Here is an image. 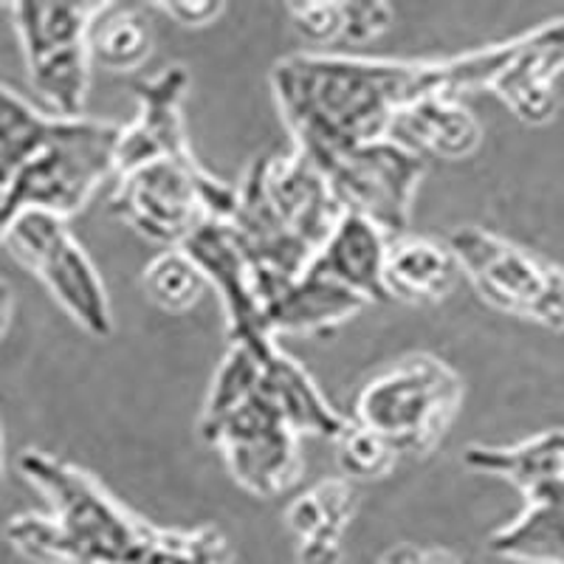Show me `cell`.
Listing matches in <instances>:
<instances>
[{
    "mask_svg": "<svg viewBox=\"0 0 564 564\" xmlns=\"http://www.w3.org/2000/svg\"><path fill=\"white\" fill-rule=\"evenodd\" d=\"M3 480H7V455H3V432H0V488Z\"/></svg>",
    "mask_w": 564,
    "mask_h": 564,
    "instance_id": "32",
    "label": "cell"
},
{
    "mask_svg": "<svg viewBox=\"0 0 564 564\" xmlns=\"http://www.w3.org/2000/svg\"><path fill=\"white\" fill-rule=\"evenodd\" d=\"M449 249L491 308L564 334L562 265L480 226L457 229Z\"/></svg>",
    "mask_w": 564,
    "mask_h": 564,
    "instance_id": "8",
    "label": "cell"
},
{
    "mask_svg": "<svg viewBox=\"0 0 564 564\" xmlns=\"http://www.w3.org/2000/svg\"><path fill=\"white\" fill-rule=\"evenodd\" d=\"M0 240L83 330L97 339L113 334L108 289L63 218L48 212H20Z\"/></svg>",
    "mask_w": 564,
    "mask_h": 564,
    "instance_id": "10",
    "label": "cell"
},
{
    "mask_svg": "<svg viewBox=\"0 0 564 564\" xmlns=\"http://www.w3.org/2000/svg\"><path fill=\"white\" fill-rule=\"evenodd\" d=\"M341 215L325 173L300 150L251 161L229 226L254 269L260 302L308 271Z\"/></svg>",
    "mask_w": 564,
    "mask_h": 564,
    "instance_id": "3",
    "label": "cell"
},
{
    "mask_svg": "<svg viewBox=\"0 0 564 564\" xmlns=\"http://www.w3.org/2000/svg\"><path fill=\"white\" fill-rule=\"evenodd\" d=\"M381 564H466L457 553L430 545H395L381 556Z\"/></svg>",
    "mask_w": 564,
    "mask_h": 564,
    "instance_id": "29",
    "label": "cell"
},
{
    "mask_svg": "<svg viewBox=\"0 0 564 564\" xmlns=\"http://www.w3.org/2000/svg\"><path fill=\"white\" fill-rule=\"evenodd\" d=\"M122 124L102 119H57L43 148L3 189V212L12 224L20 212H48L70 218L85 209L105 178L116 175Z\"/></svg>",
    "mask_w": 564,
    "mask_h": 564,
    "instance_id": "6",
    "label": "cell"
},
{
    "mask_svg": "<svg viewBox=\"0 0 564 564\" xmlns=\"http://www.w3.org/2000/svg\"><path fill=\"white\" fill-rule=\"evenodd\" d=\"M238 204V186L215 178L200 161L159 159L119 175L110 195V212L133 226L148 240L170 249L184 240L204 220H229Z\"/></svg>",
    "mask_w": 564,
    "mask_h": 564,
    "instance_id": "7",
    "label": "cell"
},
{
    "mask_svg": "<svg viewBox=\"0 0 564 564\" xmlns=\"http://www.w3.org/2000/svg\"><path fill=\"white\" fill-rule=\"evenodd\" d=\"M257 352H260V384L291 430L296 435H319L336 441L347 426V417L327 404L305 367L291 359L276 341L260 347Z\"/></svg>",
    "mask_w": 564,
    "mask_h": 564,
    "instance_id": "19",
    "label": "cell"
},
{
    "mask_svg": "<svg viewBox=\"0 0 564 564\" xmlns=\"http://www.w3.org/2000/svg\"><path fill=\"white\" fill-rule=\"evenodd\" d=\"M178 249L193 257V263L200 269L206 285H212L215 294L220 296L226 314V334H229L231 345L254 347L257 350V347L276 341L265 334L263 302L257 294L254 269L240 249L229 220H204Z\"/></svg>",
    "mask_w": 564,
    "mask_h": 564,
    "instance_id": "12",
    "label": "cell"
},
{
    "mask_svg": "<svg viewBox=\"0 0 564 564\" xmlns=\"http://www.w3.org/2000/svg\"><path fill=\"white\" fill-rule=\"evenodd\" d=\"M257 350L229 347L212 379L200 435L220 449L231 480L260 500H271L300 482L305 460L300 455V435L260 384Z\"/></svg>",
    "mask_w": 564,
    "mask_h": 564,
    "instance_id": "4",
    "label": "cell"
},
{
    "mask_svg": "<svg viewBox=\"0 0 564 564\" xmlns=\"http://www.w3.org/2000/svg\"><path fill=\"white\" fill-rule=\"evenodd\" d=\"M463 406V381L430 352H412L376 372L359 392L356 417L392 443L401 457H426Z\"/></svg>",
    "mask_w": 564,
    "mask_h": 564,
    "instance_id": "5",
    "label": "cell"
},
{
    "mask_svg": "<svg viewBox=\"0 0 564 564\" xmlns=\"http://www.w3.org/2000/svg\"><path fill=\"white\" fill-rule=\"evenodd\" d=\"M345 7V34L341 43H367L392 26V9L387 3H341Z\"/></svg>",
    "mask_w": 564,
    "mask_h": 564,
    "instance_id": "28",
    "label": "cell"
},
{
    "mask_svg": "<svg viewBox=\"0 0 564 564\" xmlns=\"http://www.w3.org/2000/svg\"><path fill=\"white\" fill-rule=\"evenodd\" d=\"M336 460L347 480H381L401 460L398 449L376 430L359 421H347L336 437Z\"/></svg>",
    "mask_w": 564,
    "mask_h": 564,
    "instance_id": "26",
    "label": "cell"
},
{
    "mask_svg": "<svg viewBox=\"0 0 564 564\" xmlns=\"http://www.w3.org/2000/svg\"><path fill=\"white\" fill-rule=\"evenodd\" d=\"M390 240L392 238H387L384 231L370 220L359 218V215H341V220L330 231V238L325 240L308 269L350 289L367 305L370 302H390L384 282Z\"/></svg>",
    "mask_w": 564,
    "mask_h": 564,
    "instance_id": "17",
    "label": "cell"
},
{
    "mask_svg": "<svg viewBox=\"0 0 564 564\" xmlns=\"http://www.w3.org/2000/svg\"><path fill=\"white\" fill-rule=\"evenodd\" d=\"M506 59L508 43L449 59L291 54L271 68V88L294 150L325 161L390 139L398 116L421 99L491 88Z\"/></svg>",
    "mask_w": 564,
    "mask_h": 564,
    "instance_id": "1",
    "label": "cell"
},
{
    "mask_svg": "<svg viewBox=\"0 0 564 564\" xmlns=\"http://www.w3.org/2000/svg\"><path fill=\"white\" fill-rule=\"evenodd\" d=\"M294 32L308 43H339L345 34V7L341 3H294L289 7Z\"/></svg>",
    "mask_w": 564,
    "mask_h": 564,
    "instance_id": "27",
    "label": "cell"
},
{
    "mask_svg": "<svg viewBox=\"0 0 564 564\" xmlns=\"http://www.w3.org/2000/svg\"><path fill=\"white\" fill-rule=\"evenodd\" d=\"M90 63L113 74L139 70L153 52V29L139 9L105 3L88 34Z\"/></svg>",
    "mask_w": 564,
    "mask_h": 564,
    "instance_id": "23",
    "label": "cell"
},
{
    "mask_svg": "<svg viewBox=\"0 0 564 564\" xmlns=\"http://www.w3.org/2000/svg\"><path fill=\"white\" fill-rule=\"evenodd\" d=\"M141 289L155 308L167 314H184L200 302L206 280L184 249H167L144 265Z\"/></svg>",
    "mask_w": 564,
    "mask_h": 564,
    "instance_id": "25",
    "label": "cell"
},
{
    "mask_svg": "<svg viewBox=\"0 0 564 564\" xmlns=\"http://www.w3.org/2000/svg\"><path fill=\"white\" fill-rule=\"evenodd\" d=\"M12 314H14L12 285L0 276V336L7 334L9 325H12Z\"/></svg>",
    "mask_w": 564,
    "mask_h": 564,
    "instance_id": "31",
    "label": "cell"
},
{
    "mask_svg": "<svg viewBox=\"0 0 564 564\" xmlns=\"http://www.w3.org/2000/svg\"><path fill=\"white\" fill-rule=\"evenodd\" d=\"M48 502V513L7 522L9 545L37 564H231L229 539L218 528H159L116 502L85 468L23 452L18 460Z\"/></svg>",
    "mask_w": 564,
    "mask_h": 564,
    "instance_id": "2",
    "label": "cell"
},
{
    "mask_svg": "<svg viewBox=\"0 0 564 564\" xmlns=\"http://www.w3.org/2000/svg\"><path fill=\"white\" fill-rule=\"evenodd\" d=\"M189 74L184 65H167L164 70L133 85L139 113L130 124H122L116 175L150 164L159 159L198 161L184 124V97Z\"/></svg>",
    "mask_w": 564,
    "mask_h": 564,
    "instance_id": "13",
    "label": "cell"
},
{
    "mask_svg": "<svg viewBox=\"0 0 564 564\" xmlns=\"http://www.w3.org/2000/svg\"><path fill=\"white\" fill-rule=\"evenodd\" d=\"M345 215H359L379 226L387 238L410 229L412 200L426 161L395 141H372L316 161Z\"/></svg>",
    "mask_w": 564,
    "mask_h": 564,
    "instance_id": "11",
    "label": "cell"
},
{
    "mask_svg": "<svg viewBox=\"0 0 564 564\" xmlns=\"http://www.w3.org/2000/svg\"><path fill=\"white\" fill-rule=\"evenodd\" d=\"M54 124L57 116L43 113L0 83V189H7L20 167L48 141Z\"/></svg>",
    "mask_w": 564,
    "mask_h": 564,
    "instance_id": "24",
    "label": "cell"
},
{
    "mask_svg": "<svg viewBox=\"0 0 564 564\" xmlns=\"http://www.w3.org/2000/svg\"><path fill=\"white\" fill-rule=\"evenodd\" d=\"M367 308V302L330 276L308 269L282 282L263 300V327L271 339L289 334H330Z\"/></svg>",
    "mask_w": 564,
    "mask_h": 564,
    "instance_id": "15",
    "label": "cell"
},
{
    "mask_svg": "<svg viewBox=\"0 0 564 564\" xmlns=\"http://www.w3.org/2000/svg\"><path fill=\"white\" fill-rule=\"evenodd\" d=\"M564 74V20L508 40V59L491 88L528 124H545L556 113V79Z\"/></svg>",
    "mask_w": 564,
    "mask_h": 564,
    "instance_id": "14",
    "label": "cell"
},
{
    "mask_svg": "<svg viewBox=\"0 0 564 564\" xmlns=\"http://www.w3.org/2000/svg\"><path fill=\"white\" fill-rule=\"evenodd\" d=\"M488 551L517 564H564V475L536 488L520 517L491 533Z\"/></svg>",
    "mask_w": 564,
    "mask_h": 564,
    "instance_id": "20",
    "label": "cell"
},
{
    "mask_svg": "<svg viewBox=\"0 0 564 564\" xmlns=\"http://www.w3.org/2000/svg\"><path fill=\"white\" fill-rule=\"evenodd\" d=\"M105 3H14L29 79L57 119H79L90 83L88 34Z\"/></svg>",
    "mask_w": 564,
    "mask_h": 564,
    "instance_id": "9",
    "label": "cell"
},
{
    "mask_svg": "<svg viewBox=\"0 0 564 564\" xmlns=\"http://www.w3.org/2000/svg\"><path fill=\"white\" fill-rule=\"evenodd\" d=\"M460 276V263L449 246L417 235H401L390 240L384 282L390 302L430 305L449 296Z\"/></svg>",
    "mask_w": 564,
    "mask_h": 564,
    "instance_id": "21",
    "label": "cell"
},
{
    "mask_svg": "<svg viewBox=\"0 0 564 564\" xmlns=\"http://www.w3.org/2000/svg\"><path fill=\"white\" fill-rule=\"evenodd\" d=\"M161 12L170 14L175 23L189 29L209 26L224 14V3H189V0H181V3H161Z\"/></svg>",
    "mask_w": 564,
    "mask_h": 564,
    "instance_id": "30",
    "label": "cell"
},
{
    "mask_svg": "<svg viewBox=\"0 0 564 564\" xmlns=\"http://www.w3.org/2000/svg\"><path fill=\"white\" fill-rule=\"evenodd\" d=\"M463 463L471 471L513 482L531 497L564 475V430L539 432L517 446H468Z\"/></svg>",
    "mask_w": 564,
    "mask_h": 564,
    "instance_id": "22",
    "label": "cell"
},
{
    "mask_svg": "<svg viewBox=\"0 0 564 564\" xmlns=\"http://www.w3.org/2000/svg\"><path fill=\"white\" fill-rule=\"evenodd\" d=\"M7 212H3V189H0V238H3V231H7Z\"/></svg>",
    "mask_w": 564,
    "mask_h": 564,
    "instance_id": "33",
    "label": "cell"
},
{
    "mask_svg": "<svg viewBox=\"0 0 564 564\" xmlns=\"http://www.w3.org/2000/svg\"><path fill=\"white\" fill-rule=\"evenodd\" d=\"M359 494L347 477L322 480L294 497L285 508V525L296 539L300 564H341L347 525L356 517Z\"/></svg>",
    "mask_w": 564,
    "mask_h": 564,
    "instance_id": "16",
    "label": "cell"
},
{
    "mask_svg": "<svg viewBox=\"0 0 564 564\" xmlns=\"http://www.w3.org/2000/svg\"><path fill=\"white\" fill-rule=\"evenodd\" d=\"M390 141L421 159L432 155V159L463 161L477 153L482 128L477 116L457 102V97L435 94L398 116L390 130Z\"/></svg>",
    "mask_w": 564,
    "mask_h": 564,
    "instance_id": "18",
    "label": "cell"
}]
</instances>
